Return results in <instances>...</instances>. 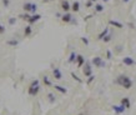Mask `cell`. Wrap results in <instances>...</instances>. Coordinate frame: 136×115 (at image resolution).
<instances>
[{"label":"cell","instance_id":"cell-21","mask_svg":"<svg viewBox=\"0 0 136 115\" xmlns=\"http://www.w3.org/2000/svg\"><path fill=\"white\" fill-rule=\"evenodd\" d=\"M6 44H8V45H10V46H18L19 41H18V40H15V39H13V40H8V41H6Z\"/></svg>","mask_w":136,"mask_h":115},{"label":"cell","instance_id":"cell-14","mask_svg":"<svg viewBox=\"0 0 136 115\" xmlns=\"http://www.w3.org/2000/svg\"><path fill=\"white\" fill-rule=\"evenodd\" d=\"M121 105H122L125 109H130V106H131L130 99H129V98H122V100H121Z\"/></svg>","mask_w":136,"mask_h":115},{"label":"cell","instance_id":"cell-33","mask_svg":"<svg viewBox=\"0 0 136 115\" xmlns=\"http://www.w3.org/2000/svg\"><path fill=\"white\" fill-rule=\"evenodd\" d=\"M91 5H92V1H87V3H86V6H87V8H90Z\"/></svg>","mask_w":136,"mask_h":115},{"label":"cell","instance_id":"cell-29","mask_svg":"<svg viewBox=\"0 0 136 115\" xmlns=\"http://www.w3.org/2000/svg\"><path fill=\"white\" fill-rule=\"evenodd\" d=\"M15 23H16V19H15V18H10V19H9V24H10V25H14Z\"/></svg>","mask_w":136,"mask_h":115},{"label":"cell","instance_id":"cell-23","mask_svg":"<svg viewBox=\"0 0 136 115\" xmlns=\"http://www.w3.org/2000/svg\"><path fill=\"white\" fill-rule=\"evenodd\" d=\"M48 98H49V101L50 103H55V100H56V96L54 95V94H48Z\"/></svg>","mask_w":136,"mask_h":115},{"label":"cell","instance_id":"cell-10","mask_svg":"<svg viewBox=\"0 0 136 115\" xmlns=\"http://www.w3.org/2000/svg\"><path fill=\"white\" fill-rule=\"evenodd\" d=\"M112 110L115 111V114H122V113H125V110H126V109H125L122 105H121V104H120V105H112Z\"/></svg>","mask_w":136,"mask_h":115},{"label":"cell","instance_id":"cell-28","mask_svg":"<svg viewBox=\"0 0 136 115\" xmlns=\"http://www.w3.org/2000/svg\"><path fill=\"white\" fill-rule=\"evenodd\" d=\"M106 59H112V53H111V51L110 50H106Z\"/></svg>","mask_w":136,"mask_h":115},{"label":"cell","instance_id":"cell-27","mask_svg":"<svg viewBox=\"0 0 136 115\" xmlns=\"http://www.w3.org/2000/svg\"><path fill=\"white\" fill-rule=\"evenodd\" d=\"M94 80H95V75H90V76H89V79H87V81H86V83H87V84H91V83H92V81H94Z\"/></svg>","mask_w":136,"mask_h":115},{"label":"cell","instance_id":"cell-3","mask_svg":"<svg viewBox=\"0 0 136 115\" xmlns=\"http://www.w3.org/2000/svg\"><path fill=\"white\" fill-rule=\"evenodd\" d=\"M23 9L28 14H36V10H38V5L34 3H25L23 5Z\"/></svg>","mask_w":136,"mask_h":115},{"label":"cell","instance_id":"cell-34","mask_svg":"<svg viewBox=\"0 0 136 115\" xmlns=\"http://www.w3.org/2000/svg\"><path fill=\"white\" fill-rule=\"evenodd\" d=\"M44 3H49V1H53V0H43Z\"/></svg>","mask_w":136,"mask_h":115},{"label":"cell","instance_id":"cell-24","mask_svg":"<svg viewBox=\"0 0 136 115\" xmlns=\"http://www.w3.org/2000/svg\"><path fill=\"white\" fill-rule=\"evenodd\" d=\"M71 78L74 79V80H76L78 83H80V84L82 83V80H81V79H80V78H79V76H78L76 74H75V73H71Z\"/></svg>","mask_w":136,"mask_h":115},{"label":"cell","instance_id":"cell-36","mask_svg":"<svg viewBox=\"0 0 136 115\" xmlns=\"http://www.w3.org/2000/svg\"><path fill=\"white\" fill-rule=\"evenodd\" d=\"M90 1H92V3H95V1H96V0H90Z\"/></svg>","mask_w":136,"mask_h":115},{"label":"cell","instance_id":"cell-4","mask_svg":"<svg viewBox=\"0 0 136 115\" xmlns=\"http://www.w3.org/2000/svg\"><path fill=\"white\" fill-rule=\"evenodd\" d=\"M92 65L95 66V68H104L105 66V61L102 60V58L101 56H95L92 59Z\"/></svg>","mask_w":136,"mask_h":115},{"label":"cell","instance_id":"cell-7","mask_svg":"<svg viewBox=\"0 0 136 115\" xmlns=\"http://www.w3.org/2000/svg\"><path fill=\"white\" fill-rule=\"evenodd\" d=\"M53 76L56 80H61L62 79V73H61V70L59 68H54L53 69Z\"/></svg>","mask_w":136,"mask_h":115},{"label":"cell","instance_id":"cell-20","mask_svg":"<svg viewBox=\"0 0 136 115\" xmlns=\"http://www.w3.org/2000/svg\"><path fill=\"white\" fill-rule=\"evenodd\" d=\"M43 83H44V85H45V86H51V85H53L51 80H50V79H49V76H46V75L43 78Z\"/></svg>","mask_w":136,"mask_h":115},{"label":"cell","instance_id":"cell-18","mask_svg":"<svg viewBox=\"0 0 136 115\" xmlns=\"http://www.w3.org/2000/svg\"><path fill=\"white\" fill-rule=\"evenodd\" d=\"M54 88H55L56 91H59V93H61V94H66V93H68V89L64 88V86H61V85H55Z\"/></svg>","mask_w":136,"mask_h":115},{"label":"cell","instance_id":"cell-13","mask_svg":"<svg viewBox=\"0 0 136 115\" xmlns=\"http://www.w3.org/2000/svg\"><path fill=\"white\" fill-rule=\"evenodd\" d=\"M109 24L110 25H112V26H115V28H117V29H122L124 28V24L122 23H120V21H116V20H109Z\"/></svg>","mask_w":136,"mask_h":115},{"label":"cell","instance_id":"cell-1","mask_svg":"<svg viewBox=\"0 0 136 115\" xmlns=\"http://www.w3.org/2000/svg\"><path fill=\"white\" fill-rule=\"evenodd\" d=\"M116 84H119V85H121L122 88H125V89H131L132 88V80L129 78V76H126V75H120L117 79H116Z\"/></svg>","mask_w":136,"mask_h":115},{"label":"cell","instance_id":"cell-37","mask_svg":"<svg viewBox=\"0 0 136 115\" xmlns=\"http://www.w3.org/2000/svg\"><path fill=\"white\" fill-rule=\"evenodd\" d=\"M102 1H105V3H107V1H109V0H102Z\"/></svg>","mask_w":136,"mask_h":115},{"label":"cell","instance_id":"cell-9","mask_svg":"<svg viewBox=\"0 0 136 115\" xmlns=\"http://www.w3.org/2000/svg\"><path fill=\"white\" fill-rule=\"evenodd\" d=\"M122 63L125 65H127V66H132V65H135V60L131 58V56H125L124 59H122Z\"/></svg>","mask_w":136,"mask_h":115},{"label":"cell","instance_id":"cell-8","mask_svg":"<svg viewBox=\"0 0 136 115\" xmlns=\"http://www.w3.org/2000/svg\"><path fill=\"white\" fill-rule=\"evenodd\" d=\"M61 21H62V23H65V24L71 23V21H72V15H71L70 13H65L64 15L61 16Z\"/></svg>","mask_w":136,"mask_h":115},{"label":"cell","instance_id":"cell-17","mask_svg":"<svg viewBox=\"0 0 136 115\" xmlns=\"http://www.w3.org/2000/svg\"><path fill=\"white\" fill-rule=\"evenodd\" d=\"M31 33H33V28H31V25H28V26L25 28V30H24V36L28 38V36L31 35Z\"/></svg>","mask_w":136,"mask_h":115},{"label":"cell","instance_id":"cell-31","mask_svg":"<svg viewBox=\"0 0 136 115\" xmlns=\"http://www.w3.org/2000/svg\"><path fill=\"white\" fill-rule=\"evenodd\" d=\"M81 41H82L85 45H89V39H87V38H81Z\"/></svg>","mask_w":136,"mask_h":115},{"label":"cell","instance_id":"cell-30","mask_svg":"<svg viewBox=\"0 0 136 115\" xmlns=\"http://www.w3.org/2000/svg\"><path fill=\"white\" fill-rule=\"evenodd\" d=\"M4 33H5V26L0 23V34H4Z\"/></svg>","mask_w":136,"mask_h":115},{"label":"cell","instance_id":"cell-12","mask_svg":"<svg viewBox=\"0 0 136 115\" xmlns=\"http://www.w3.org/2000/svg\"><path fill=\"white\" fill-rule=\"evenodd\" d=\"M76 63H78V68H82L86 61H85V58H84L82 55H78L76 56Z\"/></svg>","mask_w":136,"mask_h":115},{"label":"cell","instance_id":"cell-22","mask_svg":"<svg viewBox=\"0 0 136 115\" xmlns=\"http://www.w3.org/2000/svg\"><path fill=\"white\" fill-rule=\"evenodd\" d=\"M95 11H96V13H101V11H104V5H101V4H96V5H95Z\"/></svg>","mask_w":136,"mask_h":115},{"label":"cell","instance_id":"cell-19","mask_svg":"<svg viewBox=\"0 0 136 115\" xmlns=\"http://www.w3.org/2000/svg\"><path fill=\"white\" fill-rule=\"evenodd\" d=\"M76 56H78V54L74 53V51H71V54L69 55L68 61H69V63H75V61H76Z\"/></svg>","mask_w":136,"mask_h":115},{"label":"cell","instance_id":"cell-16","mask_svg":"<svg viewBox=\"0 0 136 115\" xmlns=\"http://www.w3.org/2000/svg\"><path fill=\"white\" fill-rule=\"evenodd\" d=\"M71 10L74 13H78L79 10H80V3L79 1H74V3H72V5H71Z\"/></svg>","mask_w":136,"mask_h":115},{"label":"cell","instance_id":"cell-25","mask_svg":"<svg viewBox=\"0 0 136 115\" xmlns=\"http://www.w3.org/2000/svg\"><path fill=\"white\" fill-rule=\"evenodd\" d=\"M111 39H112V38H111V35H109V34H107L105 38L102 39V41H104V43H109V41H111Z\"/></svg>","mask_w":136,"mask_h":115},{"label":"cell","instance_id":"cell-26","mask_svg":"<svg viewBox=\"0 0 136 115\" xmlns=\"http://www.w3.org/2000/svg\"><path fill=\"white\" fill-rule=\"evenodd\" d=\"M19 18H21L23 20H26V21H28L29 18H30V14H23V15H20Z\"/></svg>","mask_w":136,"mask_h":115},{"label":"cell","instance_id":"cell-2","mask_svg":"<svg viewBox=\"0 0 136 115\" xmlns=\"http://www.w3.org/2000/svg\"><path fill=\"white\" fill-rule=\"evenodd\" d=\"M40 89H41L40 81L38 79H35V80L31 81V84H30V86L28 89V93H29V95H31V96H36L39 94V91H40Z\"/></svg>","mask_w":136,"mask_h":115},{"label":"cell","instance_id":"cell-38","mask_svg":"<svg viewBox=\"0 0 136 115\" xmlns=\"http://www.w3.org/2000/svg\"><path fill=\"white\" fill-rule=\"evenodd\" d=\"M80 115H82V114H80Z\"/></svg>","mask_w":136,"mask_h":115},{"label":"cell","instance_id":"cell-15","mask_svg":"<svg viewBox=\"0 0 136 115\" xmlns=\"http://www.w3.org/2000/svg\"><path fill=\"white\" fill-rule=\"evenodd\" d=\"M107 34H109V28H105V29H104V30L101 31V33L99 34L97 39H99V40H102V39H104V38H105V36H106Z\"/></svg>","mask_w":136,"mask_h":115},{"label":"cell","instance_id":"cell-5","mask_svg":"<svg viewBox=\"0 0 136 115\" xmlns=\"http://www.w3.org/2000/svg\"><path fill=\"white\" fill-rule=\"evenodd\" d=\"M82 73H84V75H85V78H89L90 75H92V68L90 65V63H85V64H84Z\"/></svg>","mask_w":136,"mask_h":115},{"label":"cell","instance_id":"cell-35","mask_svg":"<svg viewBox=\"0 0 136 115\" xmlns=\"http://www.w3.org/2000/svg\"><path fill=\"white\" fill-rule=\"evenodd\" d=\"M122 1H124L125 4H126V3H129V1H130V0H122Z\"/></svg>","mask_w":136,"mask_h":115},{"label":"cell","instance_id":"cell-11","mask_svg":"<svg viewBox=\"0 0 136 115\" xmlns=\"http://www.w3.org/2000/svg\"><path fill=\"white\" fill-rule=\"evenodd\" d=\"M61 10H62V11H65V13L70 11V10H71V5L69 4V1H66V0H65V1L61 3Z\"/></svg>","mask_w":136,"mask_h":115},{"label":"cell","instance_id":"cell-6","mask_svg":"<svg viewBox=\"0 0 136 115\" xmlns=\"http://www.w3.org/2000/svg\"><path fill=\"white\" fill-rule=\"evenodd\" d=\"M40 19H41V15L40 14H31L30 18H29V20H28V23H29V25H33V24L38 23Z\"/></svg>","mask_w":136,"mask_h":115},{"label":"cell","instance_id":"cell-32","mask_svg":"<svg viewBox=\"0 0 136 115\" xmlns=\"http://www.w3.org/2000/svg\"><path fill=\"white\" fill-rule=\"evenodd\" d=\"M1 1H3V4H4L5 8H8V6L10 5V1H9V0H1Z\"/></svg>","mask_w":136,"mask_h":115}]
</instances>
